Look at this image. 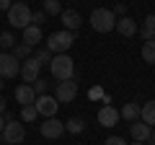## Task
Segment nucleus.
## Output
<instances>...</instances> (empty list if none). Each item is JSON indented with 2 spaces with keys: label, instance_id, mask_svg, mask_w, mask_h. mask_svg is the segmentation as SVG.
<instances>
[{
  "label": "nucleus",
  "instance_id": "f257e3e1",
  "mask_svg": "<svg viewBox=\"0 0 155 145\" xmlns=\"http://www.w3.org/2000/svg\"><path fill=\"white\" fill-rule=\"evenodd\" d=\"M49 70L57 80H72V75H75V60L70 55H54L49 62Z\"/></svg>",
  "mask_w": 155,
  "mask_h": 145
},
{
  "label": "nucleus",
  "instance_id": "f03ea898",
  "mask_svg": "<svg viewBox=\"0 0 155 145\" xmlns=\"http://www.w3.org/2000/svg\"><path fill=\"white\" fill-rule=\"evenodd\" d=\"M91 26H93V31H98V34L114 31V29H116L114 11H109V8H96V11L91 13Z\"/></svg>",
  "mask_w": 155,
  "mask_h": 145
},
{
  "label": "nucleus",
  "instance_id": "7ed1b4c3",
  "mask_svg": "<svg viewBox=\"0 0 155 145\" xmlns=\"http://www.w3.org/2000/svg\"><path fill=\"white\" fill-rule=\"evenodd\" d=\"M72 42H75V34L62 29V31L49 34V39H47V49H49L52 55H67V49L72 47Z\"/></svg>",
  "mask_w": 155,
  "mask_h": 145
},
{
  "label": "nucleus",
  "instance_id": "20e7f679",
  "mask_svg": "<svg viewBox=\"0 0 155 145\" xmlns=\"http://www.w3.org/2000/svg\"><path fill=\"white\" fill-rule=\"evenodd\" d=\"M31 8L26 5V3H16V5H11V11H8V23H11L13 29H26L31 26Z\"/></svg>",
  "mask_w": 155,
  "mask_h": 145
},
{
  "label": "nucleus",
  "instance_id": "39448f33",
  "mask_svg": "<svg viewBox=\"0 0 155 145\" xmlns=\"http://www.w3.org/2000/svg\"><path fill=\"white\" fill-rule=\"evenodd\" d=\"M3 143H8V145H21L23 140H26V127H23L21 122H5V127H3Z\"/></svg>",
  "mask_w": 155,
  "mask_h": 145
},
{
  "label": "nucleus",
  "instance_id": "423d86ee",
  "mask_svg": "<svg viewBox=\"0 0 155 145\" xmlns=\"http://www.w3.org/2000/svg\"><path fill=\"white\" fill-rule=\"evenodd\" d=\"M34 106H36L39 117L49 119V117H54V114H57V109H60V101H57L54 96H49V93H41V96H36Z\"/></svg>",
  "mask_w": 155,
  "mask_h": 145
},
{
  "label": "nucleus",
  "instance_id": "0eeeda50",
  "mask_svg": "<svg viewBox=\"0 0 155 145\" xmlns=\"http://www.w3.org/2000/svg\"><path fill=\"white\" fill-rule=\"evenodd\" d=\"M21 75V60H16L13 55L8 52H0V78H16Z\"/></svg>",
  "mask_w": 155,
  "mask_h": 145
},
{
  "label": "nucleus",
  "instance_id": "6e6552de",
  "mask_svg": "<svg viewBox=\"0 0 155 145\" xmlns=\"http://www.w3.org/2000/svg\"><path fill=\"white\" fill-rule=\"evenodd\" d=\"M78 96V80H60L54 88V99L60 101V104H70V101H75Z\"/></svg>",
  "mask_w": 155,
  "mask_h": 145
},
{
  "label": "nucleus",
  "instance_id": "1a4fd4ad",
  "mask_svg": "<svg viewBox=\"0 0 155 145\" xmlns=\"http://www.w3.org/2000/svg\"><path fill=\"white\" fill-rule=\"evenodd\" d=\"M39 132H41V137H47V140H57L62 132H65V122L49 117V119H44V122L39 124Z\"/></svg>",
  "mask_w": 155,
  "mask_h": 145
},
{
  "label": "nucleus",
  "instance_id": "9d476101",
  "mask_svg": "<svg viewBox=\"0 0 155 145\" xmlns=\"http://www.w3.org/2000/svg\"><path fill=\"white\" fill-rule=\"evenodd\" d=\"M39 72H41V65L36 62V57H28V60L21 62V78L26 80V83H34V80L39 78Z\"/></svg>",
  "mask_w": 155,
  "mask_h": 145
},
{
  "label": "nucleus",
  "instance_id": "9b49d317",
  "mask_svg": "<svg viewBox=\"0 0 155 145\" xmlns=\"http://www.w3.org/2000/svg\"><path fill=\"white\" fill-rule=\"evenodd\" d=\"M119 122V109H114L111 104H104L98 109V124L101 127H114Z\"/></svg>",
  "mask_w": 155,
  "mask_h": 145
},
{
  "label": "nucleus",
  "instance_id": "f8f14e48",
  "mask_svg": "<svg viewBox=\"0 0 155 145\" xmlns=\"http://www.w3.org/2000/svg\"><path fill=\"white\" fill-rule=\"evenodd\" d=\"M60 21H62V26H65V31H78L80 23H83V18H80V13H78L75 8H67V11L60 13Z\"/></svg>",
  "mask_w": 155,
  "mask_h": 145
},
{
  "label": "nucleus",
  "instance_id": "ddd939ff",
  "mask_svg": "<svg viewBox=\"0 0 155 145\" xmlns=\"http://www.w3.org/2000/svg\"><path fill=\"white\" fill-rule=\"evenodd\" d=\"M129 132H132V137L137 140V143H147L150 135H153V127H150V124H145L142 119H137V122L129 124Z\"/></svg>",
  "mask_w": 155,
  "mask_h": 145
},
{
  "label": "nucleus",
  "instance_id": "4468645a",
  "mask_svg": "<svg viewBox=\"0 0 155 145\" xmlns=\"http://www.w3.org/2000/svg\"><path fill=\"white\" fill-rule=\"evenodd\" d=\"M13 96H16V101H18L21 106H28V104H34V101H36V93H34V86H31V83L18 86Z\"/></svg>",
  "mask_w": 155,
  "mask_h": 145
},
{
  "label": "nucleus",
  "instance_id": "2eb2a0df",
  "mask_svg": "<svg viewBox=\"0 0 155 145\" xmlns=\"http://www.w3.org/2000/svg\"><path fill=\"white\" fill-rule=\"evenodd\" d=\"M116 31L122 34V36H134V34H137V23H134V18H129V16L116 18Z\"/></svg>",
  "mask_w": 155,
  "mask_h": 145
},
{
  "label": "nucleus",
  "instance_id": "dca6fc26",
  "mask_svg": "<svg viewBox=\"0 0 155 145\" xmlns=\"http://www.w3.org/2000/svg\"><path fill=\"white\" fill-rule=\"evenodd\" d=\"M140 112H142V106H140L137 101H129V104H124V106H122L119 117L127 119V122H137V119H140Z\"/></svg>",
  "mask_w": 155,
  "mask_h": 145
},
{
  "label": "nucleus",
  "instance_id": "f3484780",
  "mask_svg": "<svg viewBox=\"0 0 155 145\" xmlns=\"http://www.w3.org/2000/svg\"><path fill=\"white\" fill-rule=\"evenodd\" d=\"M41 39H44V36H41V29H39V26H34V23H31V26H26V29H23V44L36 47Z\"/></svg>",
  "mask_w": 155,
  "mask_h": 145
},
{
  "label": "nucleus",
  "instance_id": "a211bd4d",
  "mask_svg": "<svg viewBox=\"0 0 155 145\" xmlns=\"http://www.w3.org/2000/svg\"><path fill=\"white\" fill-rule=\"evenodd\" d=\"M140 119L150 127H155V99L153 101H145L142 104V112H140Z\"/></svg>",
  "mask_w": 155,
  "mask_h": 145
},
{
  "label": "nucleus",
  "instance_id": "6ab92c4d",
  "mask_svg": "<svg viewBox=\"0 0 155 145\" xmlns=\"http://www.w3.org/2000/svg\"><path fill=\"white\" fill-rule=\"evenodd\" d=\"M140 55H142V60L147 62V65H155V39L153 42H145L142 49H140Z\"/></svg>",
  "mask_w": 155,
  "mask_h": 145
},
{
  "label": "nucleus",
  "instance_id": "aec40b11",
  "mask_svg": "<svg viewBox=\"0 0 155 145\" xmlns=\"http://www.w3.org/2000/svg\"><path fill=\"white\" fill-rule=\"evenodd\" d=\"M85 130V122L80 117H72V119H67L65 122V132H72V135H80Z\"/></svg>",
  "mask_w": 155,
  "mask_h": 145
},
{
  "label": "nucleus",
  "instance_id": "412c9836",
  "mask_svg": "<svg viewBox=\"0 0 155 145\" xmlns=\"http://www.w3.org/2000/svg\"><path fill=\"white\" fill-rule=\"evenodd\" d=\"M41 11H44L47 16H60V13L65 11V8H62V3H60V0H44V8H41Z\"/></svg>",
  "mask_w": 155,
  "mask_h": 145
},
{
  "label": "nucleus",
  "instance_id": "4be33fe9",
  "mask_svg": "<svg viewBox=\"0 0 155 145\" xmlns=\"http://www.w3.org/2000/svg\"><path fill=\"white\" fill-rule=\"evenodd\" d=\"M13 57H16V60H28V57H31V47L28 44H16L13 47Z\"/></svg>",
  "mask_w": 155,
  "mask_h": 145
},
{
  "label": "nucleus",
  "instance_id": "5701e85b",
  "mask_svg": "<svg viewBox=\"0 0 155 145\" xmlns=\"http://www.w3.org/2000/svg\"><path fill=\"white\" fill-rule=\"evenodd\" d=\"M36 117H39V112H36V106H34V104H28V106L21 109V119H23V122H36Z\"/></svg>",
  "mask_w": 155,
  "mask_h": 145
},
{
  "label": "nucleus",
  "instance_id": "b1692460",
  "mask_svg": "<svg viewBox=\"0 0 155 145\" xmlns=\"http://www.w3.org/2000/svg\"><path fill=\"white\" fill-rule=\"evenodd\" d=\"M0 47H3V49H13V47H16V36H13L11 31H3L0 34Z\"/></svg>",
  "mask_w": 155,
  "mask_h": 145
},
{
  "label": "nucleus",
  "instance_id": "393cba45",
  "mask_svg": "<svg viewBox=\"0 0 155 145\" xmlns=\"http://www.w3.org/2000/svg\"><path fill=\"white\" fill-rule=\"evenodd\" d=\"M34 57H36V62H39V65H47V62H52V57H54V55H52V52L44 47V49H39Z\"/></svg>",
  "mask_w": 155,
  "mask_h": 145
},
{
  "label": "nucleus",
  "instance_id": "a878e982",
  "mask_svg": "<svg viewBox=\"0 0 155 145\" xmlns=\"http://www.w3.org/2000/svg\"><path fill=\"white\" fill-rule=\"evenodd\" d=\"M31 86H34V93H36V96H41V93H47V91H49V83H47V80H41V78H36Z\"/></svg>",
  "mask_w": 155,
  "mask_h": 145
},
{
  "label": "nucleus",
  "instance_id": "bb28decb",
  "mask_svg": "<svg viewBox=\"0 0 155 145\" xmlns=\"http://www.w3.org/2000/svg\"><path fill=\"white\" fill-rule=\"evenodd\" d=\"M44 21H47V13H44V11H36V13L31 16V23H34V26H41Z\"/></svg>",
  "mask_w": 155,
  "mask_h": 145
},
{
  "label": "nucleus",
  "instance_id": "cd10ccee",
  "mask_svg": "<svg viewBox=\"0 0 155 145\" xmlns=\"http://www.w3.org/2000/svg\"><path fill=\"white\" fill-rule=\"evenodd\" d=\"M106 145H129L124 137H119V135H111V137H106Z\"/></svg>",
  "mask_w": 155,
  "mask_h": 145
},
{
  "label": "nucleus",
  "instance_id": "c85d7f7f",
  "mask_svg": "<svg viewBox=\"0 0 155 145\" xmlns=\"http://www.w3.org/2000/svg\"><path fill=\"white\" fill-rule=\"evenodd\" d=\"M140 36H142V42H153L155 39V31H150V29H140Z\"/></svg>",
  "mask_w": 155,
  "mask_h": 145
},
{
  "label": "nucleus",
  "instance_id": "c756f323",
  "mask_svg": "<svg viewBox=\"0 0 155 145\" xmlns=\"http://www.w3.org/2000/svg\"><path fill=\"white\" fill-rule=\"evenodd\" d=\"M145 29H150V31H155V13H147L145 16V23H142Z\"/></svg>",
  "mask_w": 155,
  "mask_h": 145
},
{
  "label": "nucleus",
  "instance_id": "7c9ffc66",
  "mask_svg": "<svg viewBox=\"0 0 155 145\" xmlns=\"http://www.w3.org/2000/svg\"><path fill=\"white\" fill-rule=\"evenodd\" d=\"M114 16H116V18L127 16V5H124V3H116V8H114Z\"/></svg>",
  "mask_w": 155,
  "mask_h": 145
},
{
  "label": "nucleus",
  "instance_id": "2f4dec72",
  "mask_svg": "<svg viewBox=\"0 0 155 145\" xmlns=\"http://www.w3.org/2000/svg\"><path fill=\"white\" fill-rule=\"evenodd\" d=\"M104 91H101V88H91V99H104Z\"/></svg>",
  "mask_w": 155,
  "mask_h": 145
},
{
  "label": "nucleus",
  "instance_id": "473e14b6",
  "mask_svg": "<svg viewBox=\"0 0 155 145\" xmlns=\"http://www.w3.org/2000/svg\"><path fill=\"white\" fill-rule=\"evenodd\" d=\"M11 5H13V3H11V0H0V11H11Z\"/></svg>",
  "mask_w": 155,
  "mask_h": 145
},
{
  "label": "nucleus",
  "instance_id": "72a5a7b5",
  "mask_svg": "<svg viewBox=\"0 0 155 145\" xmlns=\"http://www.w3.org/2000/svg\"><path fill=\"white\" fill-rule=\"evenodd\" d=\"M0 114H5V99H3V93H0Z\"/></svg>",
  "mask_w": 155,
  "mask_h": 145
},
{
  "label": "nucleus",
  "instance_id": "f704fd0d",
  "mask_svg": "<svg viewBox=\"0 0 155 145\" xmlns=\"http://www.w3.org/2000/svg\"><path fill=\"white\" fill-rule=\"evenodd\" d=\"M150 145H155V127H153V135H150V140H147Z\"/></svg>",
  "mask_w": 155,
  "mask_h": 145
},
{
  "label": "nucleus",
  "instance_id": "c9c22d12",
  "mask_svg": "<svg viewBox=\"0 0 155 145\" xmlns=\"http://www.w3.org/2000/svg\"><path fill=\"white\" fill-rule=\"evenodd\" d=\"M3 127H5V119H3V114H0V135H3Z\"/></svg>",
  "mask_w": 155,
  "mask_h": 145
},
{
  "label": "nucleus",
  "instance_id": "e433bc0d",
  "mask_svg": "<svg viewBox=\"0 0 155 145\" xmlns=\"http://www.w3.org/2000/svg\"><path fill=\"white\" fill-rule=\"evenodd\" d=\"M3 88H5V83H3V78H0V93H3Z\"/></svg>",
  "mask_w": 155,
  "mask_h": 145
},
{
  "label": "nucleus",
  "instance_id": "4c0bfd02",
  "mask_svg": "<svg viewBox=\"0 0 155 145\" xmlns=\"http://www.w3.org/2000/svg\"><path fill=\"white\" fill-rule=\"evenodd\" d=\"M132 145H147V143H137V140H134V143H132Z\"/></svg>",
  "mask_w": 155,
  "mask_h": 145
},
{
  "label": "nucleus",
  "instance_id": "58836bf2",
  "mask_svg": "<svg viewBox=\"0 0 155 145\" xmlns=\"http://www.w3.org/2000/svg\"><path fill=\"white\" fill-rule=\"evenodd\" d=\"M3 145H8V143H3Z\"/></svg>",
  "mask_w": 155,
  "mask_h": 145
}]
</instances>
